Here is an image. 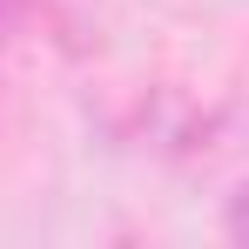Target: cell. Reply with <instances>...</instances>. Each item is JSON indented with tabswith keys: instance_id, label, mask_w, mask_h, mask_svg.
<instances>
[{
	"instance_id": "1",
	"label": "cell",
	"mask_w": 249,
	"mask_h": 249,
	"mask_svg": "<svg viewBox=\"0 0 249 249\" xmlns=\"http://www.w3.org/2000/svg\"><path fill=\"white\" fill-rule=\"evenodd\" d=\"M222 229H229V243H243V249H249V189H236V196H229Z\"/></svg>"
}]
</instances>
